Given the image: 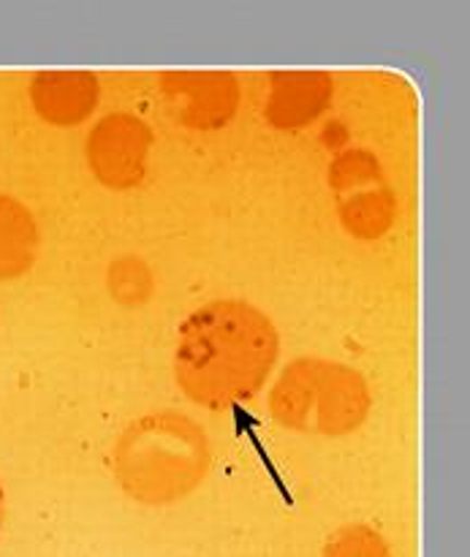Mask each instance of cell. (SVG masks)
Wrapping results in <instances>:
<instances>
[{
    "label": "cell",
    "instance_id": "1",
    "mask_svg": "<svg viewBox=\"0 0 470 557\" xmlns=\"http://www.w3.org/2000/svg\"><path fill=\"white\" fill-rule=\"evenodd\" d=\"M277 357L281 335L264 310L245 299H212L180 326L174 381L196 406L226 411L264 389Z\"/></svg>",
    "mask_w": 470,
    "mask_h": 557
},
{
    "label": "cell",
    "instance_id": "2",
    "mask_svg": "<svg viewBox=\"0 0 470 557\" xmlns=\"http://www.w3.org/2000/svg\"><path fill=\"white\" fill-rule=\"evenodd\" d=\"M210 435L180 411H152L134 419L112 449L118 487L152 509L190 498L210 476Z\"/></svg>",
    "mask_w": 470,
    "mask_h": 557
},
{
    "label": "cell",
    "instance_id": "3",
    "mask_svg": "<svg viewBox=\"0 0 470 557\" xmlns=\"http://www.w3.org/2000/svg\"><path fill=\"white\" fill-rule=\"evenodd\" d=\"M267 411L277 428L299 435L343 438L368 422L373 392L351 364L324 357L292 359L267 395Z\"/></svg>",
    "mask_w": 470,
    "mask_h": 557
},
{
    "label": "cell",
    "instance_id": "4",
    "mask_svg": "<svg viewBox=\"0 0 470 557\" xmlns=\"http://www.w3.org/2000/svg\"><path fill=\"white\" fill-rule=\"evenodd\" d=\"M341 196V223L351 237L379 239L392 228L397 205L386 188L379 161L364 150L343 152L330 172Z\"/></svg>",
    "mask_w": 470,
    "mask_h": 557
},
{
    "label": "cell",
    "instance_id": "5",
    "mask_svg": "<svg viewBox=\"0 0 470 557\" xmlns=\"http://www.w3.org/2000/svg\"><path fill=\"white\" fill-rule=\"evenodd\" d=\"M152 150V131L141 117L114 112L98 120L87 136V166L112 190H131L145 180Z\"/></svg>",
    "mask_w": 470,
    "mask_h": 557
},
{
    "label": "cell",
    "instance_id": "6",
    "mask_svg": "<svg viewBox=\"0 0 470 557\" xmlns=\"http://www.w3.org/2000/svg\"><path fill=\"white\" fill-rule=\"evenodd\" d=\"M161 92L188 128H223L239 109V82L221 71H177L161 76Z\"/></svg>",
    "mask_w": 470,
    "mask_h": 557
},
{
    "label": "cell",
    "instance_id": "7",
    "mask_svg": "<svg viewBox=\"0 0 470 557\" xmlns=\"http://www.w3.org/2000/svg\"><path fill=\"white\" fill-rule=\"evenodd\" d=\"M101 85L90 71H41L30 82V103L49 125H79L96 112Z\"/></svg>",
    "mask_w": 470,
    "mask_h": 557
},
{
    "label": "cell",
    "instance_id": "8",
    "mask_svg": "<svg viewBox=\"0 0 470 557\" xmlns=\"http://www.w3.org/2000/svg\"><path fill=\"white\" fill-rule=\"evenodd\" d=\"M332 79L321 71L272 74L264 114L275 128H305L330 109Z\"/></svg>",
    "mask_w": 470,
    "mask_h": 557
},
{
    "label": "cell",
    "instance_id": "9",
    "mask_svg": "<svg viewBox=\"0 0 470 557\" xmlns=\"http://www.w3.org/2000/svg\"><path fill=\"white\" fill-rule=\"evenodd\" d=\"M38 256V228L22 201L0 194V281L25 275Z\"/></svg>",
    "mask_w": 470,
    "mask_h": 557
},
{
    "label": "cell",
    "instance_id": "10",
    "mask_svg": "<svg viewBox=\"0 0 470 557\" xmlns=\"http://www.w3.org/2000/svg\"><path fill=\"white\" fill-rule=\"evenodd\" d=\"M321 557H395L389 542L364 522L343 525L326 539Z\"/></svg>",
    "mask_w": 470,
    "mask_h": 557
},
{
    "label": "cell",
    "instance_id": "11",
    "mask_svg": "<svg viewBox=\"0 0 470 557\" xmlns=\"http://www.w3.org/2000/svg\"><path fill=\"white\" fill-rule=\"evenodd\" d=\"M3 520H5V490H3V482H0V528H3Z\"/></svg>",
    "mask_w": 470,
    "mask_h": 557
}]
</instances>
